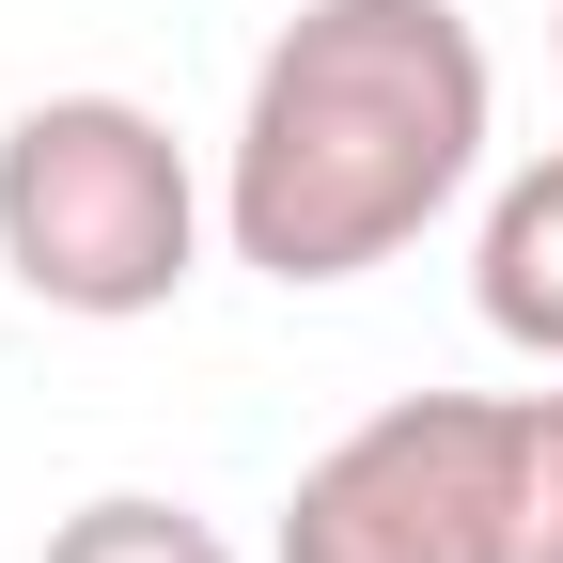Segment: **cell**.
I'll list each match as a JSON object with an SVG mask.
<instances>
[{
  "mask_svg": "<svg viewBox=\"0 0 563 563\" xmlns=\"http://www.w3.org/2000/svg\"><path fill=\"white\" fill-rule=\"evenodd\" d=\"M532 391H407L282 485L266 563H517Z\"/></svg>",
  "mask_w": 563,
  "mask_h": 563,
  "instance_id": "obj_3",
  "label": "cell"
},
{
  "mask_svg": "<svg viewBox=\"0 0 563 563\" xmlns=\"http://www.w3.org/2000/svg\"><path fill=\"white\" fill-rule=\"evenodd\" d=\"M517 563H563V391H532V454H517Z\"/></svg>",
  "mask_w": 563,
  "mask_h": 563,
  "instance_id": "obj_6",
  "label": "cell"
},
{
  "mask_svg": "<svg viewBox=\"0 0 563 563\" xmlns=\"http://www.w3.org/2000/svg\"><path fill=\"white\" fill-rule=\"evenodd\" d=\"M203 173L141 95H32L0 125V282L79 329H141L203 282Z\"/></svg>",
  "mask_w": 563,
  "mask_h": 563,
  "instance_id": "obj_2",
  "label": "cell"
},
{
  "mask_svg": "<svg viewBox=\"0 0 563 563\" xmlns=\"http://www.w3.org/2000/svg\"><path fill=\"white\" fill-rule=\"evenodd\" d=\"M485 141H501V79L470 0H298L220 141V251L266 266L282 298H329L454 220Z\"/></svg>",
  "mask_w": 563,
  "mask_h": 563,
  "instance_id": "obj_1",
  "label": "cell"
},
{
  "mask_svg": "<svg viewBox=\"0 0 563 563\" xmlns=\"http://www.w3.org/2000/svg\"><path fill=\"white\" fill-rule=\"evenodd\" d=\"M470 313L517 344V361H563V157H517L485 188V235H470Z\"/></svg>",
  "mask_w": 563,
  "mask_h": 563,
  "instance_id": "obj_4",
  "label": "cell"
},
{
  "mask_svg": "<svg viewBox=\"0 0 563 563\" xmlns=\"http://www.w3.org/2000/svg\"><path fill=\"white\" fill-rule=\"evenodd\" d=\"M548 63H563V0H548Z\"/></svg>",
  "mask_w": 563,
  "mask_h": 563,
  "instance_id": "obj_7",
  "label": "cell"
},
{
  "mask_svg": "<svg viewBox=\"0 0 563 563\" xmlns=\"http://www.w3.org/2000/svg\"><path fill=\"white\" fill-rule=\"evenodd\" d=\"M47 563H235V548L203 532L188 501H157V485H110V501H79L47 532Z\"/></svg>",
  "mask_w": 563,
  "mask_h": 563,
  "instance_id": "obj_5",
  "label": "cell"
}]
</instances>
